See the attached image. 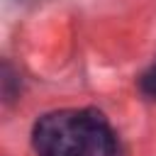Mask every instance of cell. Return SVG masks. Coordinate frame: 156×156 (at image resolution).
Segmentation results:
<instances>
[{"label": "cell", "instance_id": "obj_1", "mask_svg": "<svg viewBox=\"0 0 156 156\" xmlns=\"http://www.w3.org/2000/svg\"><path fill=\"white\" fill-rule=\"evenodd\" d=\"M32 146L37 156H117V136L93 107L41 115L32 129Z\"/></svg>", "mask_w": 156, "mask_h": 156}, {"label": "cell", "instance_id": "obj_2", "mask_svg": "<svg viewBox=\"0 0 156 156\" xmlns=\"http://www.w3.org/2000/svg\"><path fill=\"white\" fill-rule=\"evenodd\" d=\"M139 88H141V93L144 95H149V98H156V63L139 78Z\"/></svg>", "mask_w": 156, "mask_h": 156}]
</instances>
